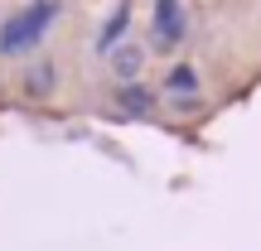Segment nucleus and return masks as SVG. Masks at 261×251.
<instances>
[{
    "mask_svg": "<svg viewBox=\"0 0 261 251\" xmlns=\"http://www.w3.org/2000/svg\"><path fill=\"white\" fill-rule=\"evenodd\" d=\"M48 19H54V5H48V0L29 5L24 15H15L5 29H0V48H5V53H19V48H29V44H34V39L48 29Z\"/></svg>",
    "mask_w": 261,
    "mask_h": 251,
    "instance_id": "obj_1",
    "label": "nucleus"
},
{
    "mask_svg": "<svg viewBox=\"0 0 261 251\" xmlns=\"http://www.w3.org/2000/svg\"><path fill=\"white\" fill-rule=\"evenodd\" d=\"M121 106H126V111H145V92H140V87H126V92H121Z\"/></svg>",
    "mask_w": 261,
    "mask_h": 251,
    "instance_id": "obj_4",
    "label": "nucleus"
},
{
    "mask_svg": "<svg viewBox=\"0 0 261 251\" xmlns=\"http://www.w3.org/2000/svg\"><path fill=\"white\" fill-rule=\"evenodd\" d=\"M184 39V10L179 0H155V44H179Z\"/></svg>",
    "mask_w": 261,
    "mask_h": 251,
    "instance_id": "obj_2",
    "label": "nucleus"
},
{
    "mask_svg": "<svg viewBox=\"0 0 261 251\" xmlns=\"http://www.w3.org/2000/svg\"><path fill=\"white\" fill-rule=\"evenodd\" d=\"M140 63H145V53H140L136 44H121L112 53V68H116V77H136L140 73Z\"/></svg>",
    "mask_w": 261,
    "mask_h": 251,
    "instance_id": "obj_3",
    "label": "nucleus"
}]
</instances>
